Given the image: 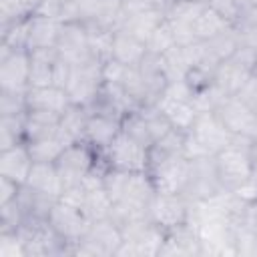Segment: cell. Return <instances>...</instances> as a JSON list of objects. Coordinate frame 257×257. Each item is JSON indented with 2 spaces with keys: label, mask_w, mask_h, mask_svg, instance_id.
<instances>
[{
  "label": "cell",
  "mask_w": 257,
  "mask_h": 257,
  "mask_svg": "<svg viewBox=\"0 0 257 257\" xmlns=\"http://www.w3.org/2000/svg\"><path fill=\"white\" fill-rule=\"evenodd\" d=\"M177 44V40H175V34H173V30H171V26H169V22H167V18L157 26V30L151 34V38L147 40V50L149 52H153V54H163V52H167L169 48H173Z\"/></svg>",
  "instance_id": "cell-43"
},
{
  "label": "cell",
  "mask_w": 257,
  "mask_h": 257,
  "mask_svg": "<svg viewBox=\"0 0 257 257\" xmlns=\"http://www.w3.org/2000/svg\"><path fill=\"white\" fill-rule=\"evenodd\" d=\"M60 114L50 110H26L24 114V139L26 143L50 137L58 131Z\"/></svg>",
  "instance_id": "cell-32"
},
{
  "label": "cell",
  "mask_w": 257,
  "mask_h": 257,
  "mask_svg": "<svg viewBox=\"0 0 257 257\" xmlns=\"http://www.w3.org/2000/svg\"><path fill=\"white\" fill-rule=\"evenodd\" d=\"M137 68H139V74H141V78L145 82V88H147L149 106H155L159 102V98L163 96V92L167 90L169 82H171L169 76H167V70H165L161 54L147 52Z\"/></svg>",
  "instance_id": "cell-26"
},
{
  "label": "cell",
  "mask_w": 257,
  "mask_h": 257,
  "mask_svg": "<svg viewBox=\"0 0 257 257\" xmlns=\"http://www.w3.org/2000/svg\"><path fill=\"white\" fill-rule=\"evenodd\" d=\"M201 42L205 44L207 54H209L215 62H219V64H221L225 58H229L231 54H235V50L241 46L239 36H237V32H235L233 26L227 28L225 32H221V34H217V36H213V38H209V40H201Z\"/></svg>",
  "instance_id": "cell-36"
},
{
  "label": "cell",
  "mask_w": 257,
  "mask_h": 257,
  "mask_svg": "<svg viewBox=\"0 0 257 257\" xmlns=\"http://www.w3.org/2000/svg\"><path fill=\"white\" fill-rule=\"evenodd\" d=\"M96 161H98V153L92 147H88L86 143L68 145L60 153V157L54 161L64 189L82 183V179L90 173V169L96 165Z\"/></svg>",
  "instance_id": "cell-14"
},
{
  "label": "cell",
  "mask_w": 257,
  "mask_h": 257,
  "mask_svg": "<svg viewBox=\"0 0 257 257\" xmlns=\"http://www.w3.org/2000/svg\"><path fill=\"white\" fill-rule=\"evenodd\" d=\"M26 185L52 197V199H60V195L64 191V185H62V179L56 171V165L48 163V161H34Z\"/></svg>",
  "instance_id": "cell-31"
},
{
  "label": "cell",
  "mask_w": 257,
  "mask_h": 257,
  "mask_svg": "<svg viewBox=\"0 0 257 257\" xmlns=\"http://www.w3.org/2000/svg\"><path fill=\"white\" fill-rule=\"evenodd\" d=\"M241 46L257 50V6H251L235 24H233Z\"/></svg>",
  "instance_id": "cell-41"
},
{
  "label": "cell",
  "mask_w": 257,
  "mask_h": 257,
  "mask_svg": "<svg viewBox=\"0 0 257 257\" xmlns=\"http://www.w3.org/2000/svg\"><path fill=\"white\" fill-rule=\"evenodd\" d=\"M106 167L120 169V171H147L149 169V149L128 137L122 128L114 137V141L98 153Z\"/></svg>",
  "instance_id": "cell-13"
},
{
  "label": "cell",
  "mask_w": 257,
  "mask_h": 257,
  "mask_svg": "<svg viewBox=\"0 0 257 257\" xmlns=\"http://www.w3.org/2000/svg\"><path fill=\"white\" fill-rule=\"evenodd\" d=\"M227 28H231V24L219 12H215L209 4H205L201 8V12L197 14L195 24H193V32H195L197 40H209V38L225 32Z\"/></svg>",
  "instance_id": "cell-35"
},
{
  "label": "cell",
  "mask_w": 257,
  "mask_h": 257,
  "mask_svg": "<svg viewBox=\"0 0 257 257\" xmlns=\"http://www.w3.org/2000/svg\"><path fill=\"white\" fill-rule=\"evenodd\" d=\"M251 139L235 137V141L215 155V165L219 171V179L223 189L235 193L251 183L253 167H251Z\"/></svg>",
  "instance_id": "cell-3"
},
{
  "label": "cell",
  "mask_w": 257,
  "mask_h": 257,
  "mask_svg": "<svg viewBox=\"0 0 257 257\" xmlns=\"http://www.w3.org/2000/svg\"><path fill=\"white\" fill-rule=\"evenodd\" d=\"M30 88L28 50H10L0 46V90L26 92Z\"/></svg>",
  "instance_id": "cell-19"
},
{
  "label": "cell",
  "mask_w": 257,
  "mask_h": 257,
  "mask_svg": "<svg viewBox=\"0 0 257 257\" xmlns=\"http://www.w3.org/2000/svg\"><path fill=\"white\" fill-rule=\"evenodd\" d=\"M104 189L112 201L110 219L118 227L149 217V205L157 191L147 171H120L108 167L104 173Z\"/></svg>",
  "instance_id": "cell-1"
},
{
  "label": "cell",
  "mask_w": 257,
  "mask_h": 257,
  "mask_svg": "<svg viewBox=\"0 0 257 257\" xmlns=\"http://www.w3.org/2000/svg\"><path fill=\"white\" fill-rule=\"evenodd\" d=\"M253 74H257V52H255V60H253Z\"/></svg>",
  "instance_id": "cell-51"
},
{
  "label": "cell",
  "mask_w": 257,
  "mask_h": 257,
  "mask_svg": "<svg viewBox=\"0 0 257 257\" xmlns=\"http://www.w3.org/2000/svg\"><path fill=\"white\" fill-rule=\"evenodd\" d=\"M26 145H28L34 161H48V163H54L60 157V153L68 147V143L62 139V135L58 131L50 137H44V139L26 143Z\"/></svg>",
  "instance_id": "cell-38"
},
{
  "label": "cell",
  "mask_w": 257,
  "mask_h": 257,
  "mask_svg": "<svg viewBox=\"0 0 257 257\" xmlns=\"http://www.w3.org/2000/svg\"><path fill=\"white\" fill-rule=\"evenodd\" d=\"M122 2H141V0H122Z\"/></svg>",
  "instance_id": "cell-53"
},
{
  "label": "cell",
  "mask_w": 257,
  "mask_h": 257,
  "mask_svg": "<svg viewBox=\"0 0 257 257\" xmlns=\"http://www.w3.org/2000/svg\"><path fill=\"white\" fill-rule=\"evenodd\" d=\"M193 2H201V4H209V0H193Z\"/></svg>",
  "instance_id": "cell-52"
},
{
  "label": "cell",
  "mask_w": 257,
  "mask_h": 257,
  "mask_svg": "<svg viewBox=\"0 0 257 257\" xmlns=\"http://www.w3.org/2000/svg\"><path fill=\"white\" fill-rule=\"evenodd\" d=\"M233 141L235 137L225 128V124L219 120L215 110H201L193 126L187 131L183 153L187 159L215 157L219 151L229 147Z\"/></svg>",
  "instance_id": "cell-2"
},
{
  "label": "cell",
  "mask_w": 257,
  "mask_h": 257,
  "mask_svg": "<svg viewBox=\"0 0 257 257\" xmlns=\"http://www.w3.org/2000/svg\"><path fill=\"white\" fill-rule=\"evenodd\" d=\"M120 233L122 243L116 251V257H159V249L167 231L145 217L120 225Z\"/></svg>",
  "instance_id": "cell-4"
},
{
  "label": "cell",
  "mask_w": 257,
  "mask_h": 257,
  "mask_svg": "<svg viewBox=\"0 0 257 257\" xmlns=\"http://www.w3.org/2000/svg\"><path fill=\"white\" fill-rule=\"evenodd\" d=\"M122 10V0H76V22L114 32L120 26Z\"/></svg>",
  "instance_id": "cell-20"
},
{
  "label": "cell",
  "mask_w": 257,
  "mask_h": 257,
  "mask_svg": "<svg viewBox=\"0 0 257 257\" xmlns=\"http://www.w3.org/2000/svg\"><path fill=\"white\" fill-rule=\"evenodd\" d=\"M54 48H56L58 56L64 62H68L70 66H78L88 60H96L90 52L88 30L82 22H62Z\"/></svg>",
  "instance_id": "cell-16"
},
{
  "label": "cell",
  "mask_w": 257,
  "mask_h": 257,
  "mask_svg": "<svg viewBox=\"0 0 257 257\" xmlns=\"http://www.w3.org/2000/svg\"><path fill=\"white\" fill-rule=\"evenodd\" d=\"M26 92L0 90V116L26 114Z\"/></svg>",
  "instance_id": "cell-44"
},
{
  "label": "cell",
  "mask_w": 257,
  "mask_h": 257,
  "mask_svg": "<svg viewBox=\"0 0 257 257\" xmlns=\"http://www.w3.org/2000/svg\"><path fill=\"white\" fill-rule=\"evenodd\" d=\"M155 106L167 116V120L173 124V128H179L185 133L193 126V122L199 114L197 104H195V92L185 80L169 82L167 90L163 92V96L159 98V102Z\"/></svg>",
  "instance_id": "cell-6"
},
{
  "label": "cell",
  "mask_w": 257,
  "mask_h": 257,
  "mask_svg": "<svg viewBox=\"0 0 257 257\" xmlns=\"http://www.w3.org/2000/svg\"><path fill=\"white\" fill-rule=\"evenodd\" d=\"M20 143H26V139H24V114L0 116V151L12 149Z\"/></svg>",
  "instance_id": "cell-39"
},
{
  "label": "cell",
  "mask_w": 257,
  "mask_h": 257,
  "mask_svg": "<svg viewBox=\"0 0 257 257\" xmlns=\"http://www.w3.org/2000/svg\"><path fill=\"white\" fill-rule=\"evenodd\" d=\"M165 20V10L153 6L147 0L141 2H124V10H122V20L118 30H126L133 36L141 38V40H149L151 34L157 30V26Z\"/></svg>",
  "instance_id": "cell-18"
},
{
  "label": "cell",
  "mask_w": 257,
  "mask_h": 257,
  "mask_svg": "<svg viewBox=\"0 0 257 257\" xmlns=\"http://www.w3.org/2000/svg\"><path fill=\"white\" fill-rule=\"evenodd\" d=\"M48 223L72 247H76V243L84 237V233L90 227V221L84 217V213L78 207L68 205L60 199L54 203V207L48 215Z\"/></svg>",
  "instance_id": "cell-21"
},
{
  "label": "cell",
  "mask_w": 257,
  "mask_h": 257,
  "mask_svg": "<svg viewBox=\"0 0 257 257\" xmlns=\"http://www.w3.org/2000/svg\"><path fill=\"white\" fill-rule=\"evenodd\" d=\"M215 114L233 137L257 141V112L237 96H225L217 106Z\"/></svg>",
  "instance_id": "cell-15"
},
{
  "label": "cell",
  "mask_w": 257,
  "mask_h": 257,
  "mask_svg": "<svg viewBox=\"0 0 257 257\" xmlns=\"http://www.w3.org/2000/svg\"><path fill=\"white\" fill-rule=\"evenodd\" d=\"M147 42L133 36L126 30H114L112 34V60L124 66H139V62L147 54Z\"/></svg>",
  "instance_id": "cell-30"
},
{
  "label": "cell",
  "mask_w": 257,
  "mask_h": 257,
  "mask_svg": "<svg viewBox=\"0 0 257 257\" xmlns=\"http://www.w3.org/2000/svg\"><path fill=\"white\" fill-rule=\"evenodd\" d=\"M249 2H251V4H253V6H257V0H249Z\"/></svg>",
  "instance_id": "cell-54"
},
{
  "label": "cell",
  "mask_w": 257,
  "mask_h": 257,
  "mask_svg": "<svg viewBox=\"0 0 257 257\" xmlns=\"http://www.w3.org/2000/svg\"><path fill=\"white\" fill-rule=\"evenodd\" d=\"M80 211L84 213V217L92 223V221H100V219H110L112 213V201L106 193L104 187H94V189H86V195L82 199Z\"/></svg>",
  "instance_id": "cell-34"
},
{
  "label": "cell",
  "mask_w": 257,
  "mask_h": 257,
  "mask_svg": "<svg viewBox=\"0 0 257 257\" xmlns=\"http://www.w3.org/2000/svg\"><path fill=\"white\" fill-rule=\"evenodd\" d=\"M191 161L185 155H157L149 151V177L157 193L183 195L189 181Z\"/></svg>",
  "instance_id": "cell-5"
},
{
  "label": "cell",
  "mask_w": 257,
  "mask_h": 257,
  "mask_svg": "<svg viewBox=\"0 0 257 257\" xmlns=\"http://www.w3.org/2000/svg\"><path fill=\"white\" fill-rule=\"evenodd\" d=\"M32 165H34V159L26 143L0 151V177H8L18 185H26Z\"/></svg>",
  "instance_id": "cell-27"
},
{
  "label": "cell",
  "mask_w": 257,
  "mask_h": 257,
  "mask_svg": "<svg viewBox=\"0 0 257 257\" xmlns=\"http://www.w3.org/2000/svg\"><path fill=\"white\" fill-rule=\"evenodd\" d=\"M22 215H24V223H38V221H48V215L54 207V203L58 199H52L28 185H22L16 197Z\"/></svg>",
  "instance_id": "cell-29"
},
{
  "label": "cell",
  "mask_w": 257,
  "mask_h": 257,
  "mask_svg": "<svg viewBox=\"0 0 257 257\" xmlns=\"http://www.w3.org/2000/svg\"><path fill=\"white\" fill-rule=\"evenodd\" d=\"M22 185L10 181L8 177H0V205L2 203H10L18 197V191H20Z\"/></svg>",
  "instance_id": "cell-48"
},
{
  "label": "cell",
  "mask_w": 257,
  "mask_h": 257,
  "mask_svg": "<svg viewBox=\"0 0 257 257\" xmlns=\"http://www.w3.org/2000/svg\"><path fill=\"white\" fill-rule=\"evenodd\" d=\"M147 2H151L153 6H157V8H161V10H167L173 2H177V0H147Z\"/></svg>",
  "instance_id": "cell-50"
},
{
  "label": "cell",
  "mask_w": 257,
  "mask_h": 257,
  "mask_svg": "<svg viewBox=\"0 0 257 257\" xmlns=\"http://www.w3.org/2000/svg\"><path fill=\"white\" fill-rule=\"evenodd\" d=\"M203 255L201 237L195 223H183L167 229L165 241L159 249V257H199Z\"/></svg>",
  "instance_id": "cell-22"
},
{
  "label": "cell",
  "mask_w": 257,
  "mask_h": 257,
  "mask_svg": "<svg viewBox=\"0 0 257 257\" xmlns=\"http://www.w3.org/2000/svg\"><path fill=\"white\" fill-rule=\"evenodd\" d=\"M30 54V86H58L64 88L72 66L64 62L56 48H38Z\"/></svg>",
  "instance_id": "cell-12"
},
{
  "label": "cell",
  "mask_w": 257,
  "mask_h": 257,
  "mask_svg": "<svg viewBox=\"0 0 257 257\" xmlns=\"http://www.w3.org/2000/svg\"><path fill=\"white\" fill-rule=\"evenodd\" d=\"M191 211H193V203L185 195L155 193V197L149 205V219L167 231L177 225L189 223Z\"/></svg>",
  "instance_id": "cell-17"
},
{
  "label": "cell",
  "mask_w": 257,
  "mask_h": 257,
  "mask_svg": "<svg viewBox=\"0 0 257 257\" xmlns=\"http://www.w3.org/2000/svg\"><path fill=\"white\" fill-rule=\"evenodd\" d=\"M102 82H104V78H102V62L88 60L84 64L72 66L64 90H66V94H68L72 104L90 108L94 104V100L98 98V94H100Z\"/></svg>",
  "instance_id": "cell-9"
},
{
  "label": "cell",
  "mask_w": 257,
  "mask_h": 257,
  "mask_svg": "<svg viewBox=\"0 0 257 257\" xmlns=\"http://www.w3.org/2000/svg\"><path fill=\"white\" fill-rule=\"evenodd\" d=\"M203 6L205 4L193 2V0H177L165 10V18H167V22L175 34L177 44L187 46V44L197 42L195 32H193V24H195V18Z\"/></svg>",
  "instance_id": "cell-23"
},
{
  "label": "cell",
  "mask_w": 257,
  "mask_h": 257,
  "mask_svg": "<svg viewBox=\"0 0 257 257\" xmlns=\"http://www.w3.org/2000/svg\"><path fill=\"white\" fill-rule=\"evenodd\" d=\"M120 122H122V131L141 145H145L147 149H151L163 135H167L173 128V124L157 106L137 108L128 112Z\"/></svg>",
  "instance_id": "cell-10"
},
{
  "label": "cell",
  "mask_w": 257,
  "mask_h": 257,
  "mask_svg": "<svg viewBox=\"0 0 257 257\" xmlns=\"http://www.w3.org/2000/svg\"><path fill=\"white\" fill-rule=\"evenodd\" d=\"M251 167H253V179H251V183L257 185V141H253V145H251Z\"/></svg>",
  "instance_id": "cell-49"
},
{
  "label": "cell",
  "mask_w": 257,
  "mask_h": 257,
  "mask_svg": "<svg viewBox=\"0 0 257 257\" xmlns=\"http://www.w3.org/2000/svg\"><path fill=\"white\" fill-rule=\"evenodd\" d=\"M86 120H88V108L70 104L62 114L58 122V133L62 139L72 145V143H82L84 141V131H86Z\"/></svg>",
  "instance_id": "cell-33"
},
{
  "label": "cell",
  "mask_w": 257,
  "mask_h": 257,
  "mask_svg": "<svg viewBox=\"0 0 257 257\" xmlns=\"http://www.w3.org/2000/svg\"><path fill=\"white\" fill-rule=\"evenodd\" d=\"M122 243L120 227L112 219L92 221L84 237L76 243L74 255L84 257H116V251Z\"/></svg>",
  "instance_id": "cell-11"
},
{
  "label": "cell",
  "mask_w": 257,
  "mask_h": 257,
  "mask_svg": "<svg viewBox=\"0 0 257 257\" xmlns=\"http://www.w3.org/2000/svg\"><path fill=\"white\" fill-rule=\"evenodd\" d=\"M88 30V42H90V52L98 62H108L112 56V30H104V28H94V26H86Z\"/></svg>",
  "instance_id": "cell-40"
},
{
  "label": "cell",
  "mask_w": 257,
  "mask_h": 257,
  "mask_svg": "<svg viewBox=\"0 0 257 257\" xmlns=\"http://www.w3.org/2000/svg\"><path fill=\"white\" fill-rule=\"evenodd\" d=\"M189 161H191L189 181L183 195L191 203H203L225 193L223 183L219 179L217 165H215V157H197Z\"/></svg>",
  "instance_id": "cell-8"
},
{
  "label": "cell",
  "mask_w": 257,
  "mask_h": 257,
  "mask_svg": "<svg viewBox=\"0 0 257 257\" xmlns=\"http://www.w3.org/2000/svg\"><path fill=\"white\" fill-rule=\"evenodd\" d=\"M161 58H163V64H165V70H167V76H169L171 82L185 80V76L191 70V56H189L187 46L175 44L173 48L163 52Z\"/></svg>",
  "instance_id": "cell-37"
},
{
  "label": "cell",
  "mask_w": 257,
  "mask_h": 257,
  "mask_svg": "<svg viewBox=\"0 0 257 257\" xmlns=\"http://www.w3.org/2000/svg\"><path fill=\"white\" fill-rule=\"evenodd\" d=\"M70 98L64 88L58 86H30L26 90V108L28 110H50L62 114L70 106Z\"/></svg>",
  "instance_id": "cell-28"
},
{
  "label": "cell",
  "mask_w": 257,
  "mask_h": 257,
  "mask_svg": "<svg viewBox=\"0 0 257 257\" xmlns=\"http://www.w3.org/2000/svg\"><path fill=\"white\" fill-rule=\"evenodd\" d=\"M122 122L120 118L104 112H90L88 110V120H86V131H84V141L88 147H92L96 153H102L114 137L120 133Z\"/></svg>",
  "instance_id": "cell-24"
},
{
  "label": "cell",
  "mask_w": 257,
  "mask_h": 257,
  "mask_svg": "<svg viewBox=\"0 0 257 257\" xmlns=\"http://www.w3.org/2000/svg\"><path fill=\"white\" fill-rule=\"evenodd\" d=\"M22 223H24V215L16 199L0 205V231H18Z\"/></svg>",
  "instance_id": "cell-45"
},
{
  "label": "cell",
  "mask_w": 257,
  "mask_h": 257,
  "mask_svg": "<svg viewBox=\"0 0 257 257\" xmlns=\"http://www.w3.org/2000/svg\"><path fill=\"white\" fill-rule=\"evenodd\" d=\"M209 6L233 26L253 4L249 0H209Z\"/></svg>",
  "instance_id": "cell-42"
},
{
  "label": "cell",
  "mask_w": 257,
  "mask_h": 257,
  "mask_svg": "<svg viewBox=\"0 0 257 257\" xmlns=\"http://www.w3.org/2000/svg\"><path fill=\"white\" fill-rule=\"evenodd\" d=\"M0 257H24V245L18 231H0Z\"/></svg>",
  "instance_id": "cell-46"
},
{
  "label": "cell",
  "mask_w": 257,
  "mask_h": 257,
  "mask_svg": "<svg viewBox=\"0 0 257 257\" xmlns=\"http://www.w3.org/2000/svg\"><path fill=\"white\" fill-rule=\"evenodd\" d=\"M235 96L241 98L245 104H249V106L257 112V74H251L249 80L243 84V88H241Z\"/></svg>",
  "instance_id": "cell-47"
},
{
  "label": "cell",
  "mask_w": 257,
  "mask_h": 257,
  "mask_svg": "<svg viewBox=\"0 0 257 257\" xmlns=\"http://www.w3.org/2000/svg\"><path fill=\"white\" fill-rule=\"evenodd\" d=\"M255 52L257 50H253V48L239 46L235 50V54H231L217 66L213 84L217 86V90L223 96H235L243 88V84L249 80V76L253 74Z\"/></svg>",
  "instance_id": "cell-7"
},
{
  "label": "cell",
  "mask_w": 257,
  "mask_h": 257,
  "mask_svg": "<svg viewBox=\"0 0 257 257\" xmlns=\"http://www.w3.org/2000/svg\"><path fill=\"white\" fill-rule=\"evenodd\" d=\"M62 22L48 14H32L26 20V50H38V48H54L58 40Z\"/></svg>",
  "instance_id": "cell-25"
}]
</instances>
